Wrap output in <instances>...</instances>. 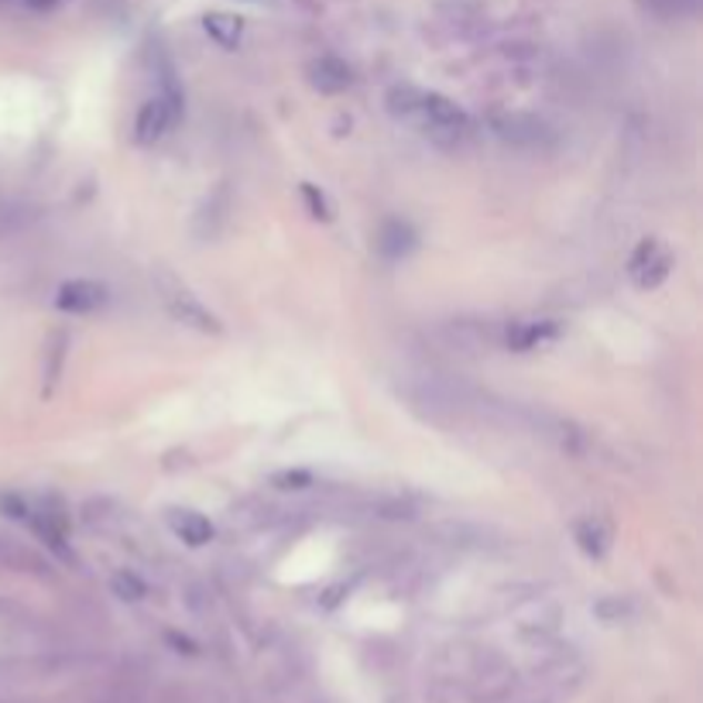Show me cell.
I'll return each mask as SVG.
<instances>
[{"instance_id":"cell-1","label":"cell","mask_w":703,"mask_h":703,"mask_svg":"<svg viewBox=\"0 0 703 703\" xmlns=\"http://www.w3.org/2000/svg\"><path fill=\"white\" fill-rule=\"evenodd\" d=\"M154 285H159V299L169 309L172 320H179V323H185L192 330H200V333H213V337L223 333V323H220L217 312H210L200 302V295H192L179 279L169 275V271H159V275H154Z\"/></svg>"},{"instance_id":"cell-2","label":"cell","mask_w":703,"mask_h":703,"mask_svg":"<svg viewBox=\"0 0 703 703\" xmlns=\"http://www.w3.org/2000/svg\"><path fill=\"white\" fill-rule=\"evenodd\" d=\"M419 131H425L429 138H436L440 144H456L466 131H471V117H466L450 97L443 93H422L419 100V113L412 121Z\"/></svg>"},{"instance_id":"cell-3","label":"cell","mask_w":703,"mask_h":703,"mask_svg":"<svg viewBox=\"0 0 703 703\" xmlns=\"http://www.w3.org/2000/svg\"><path fill=\"white\" fill-rule=\"evenodd\" d=\"M179 117H182L179 97H151V100H144L138 117H134V141L138 144L162 141L175 128Z\"/></svg>"},{"instance_id":"cell-4","label":"cell","mask_w":703,"mask_h":703,"mask_svg":"<svg viewBox=\"0 0 703 703\" xmlns=\"http://www.w3.org/2000/svg\"><path fill=\"white\" fill-rule=\"evenodd\" d=\"M491 131L508 141V144H515V148H535L545 141V124L539 121V117L532 113H519V110H504V113H491Z\"/></svg>"},{"instance_id":"cell-5","label":"cell","mask_w":703,"mask_h":703,"mask_svg":"<svg viewBox=\"0 0 703 703\" xmlns=\"http://www.w3.org/2000/svg\"><path fill=\"white\" fill-rule=\"evenodd\" d=\"M560 333H563V323H556V320H512V323H504L501 340L508 350H515V354H529L535 347L553 343Z\"/></svg>"},{"instance_id":"cell-6","label":"cell","mask_w":703,"mask_h":703,"mask_svg":"<svg viewBox=\"0 0 703 703\" xmlns=\"http://www.w3.org/2000/svg\"><path fill=\"white\" fill-rule=\"evenodd\" d=\"M107 299H110V292H107L103 282H93V279H72V282H62V285H59L56 305H59L62 312H72V317H87V312L103 309Z\"/></svg>"},{"instance_id":"cell-7","label":"cell","mask_w":703,"mask_h":703,"mask_svg":"<svg viewBox=\"0 0 703 703\" xmlns=\"http://www.w3.org/2000/svg\"><path fill=\"white\" fill-rule=\"evenodd\" d=\"M305 76H309V87L320 90L327 97H337V93H347L350 87H354V69H350L343 59L337 56H320L312 59L305 66Z\"/></svg>"},{"instance_id":"cell-8","label":"cell","mask_w":703,"mask_h":703,"mask_svg":"<svg viewBox=\"0 0 703 703\" xmlns=\"http://www.w3.org/2000/svg\"><path fill=\"white\" fill-rule=\"evenodd\" d=\"M573 535H576V545L587 556H594V560H601V556H607V550H611V539H614V529H611V522L604 519V515H587V519H580L576 525H573Z\"/></svg>"},{"instance_id":"cell-9","label":"cell","mask_w":703,"mask_h":703,"mask_svg":"<svg viewBox=\"0 0 703 703\" xmlns=\"http://www.w3.org/2000/svg\"><path fill=\"white\" fill-rule=\"evenodd\" d=\"M169 525H172V532L185 545H207L217 535L213 522L207 515H200V512H192V508H172V512H169Z\"/></svg>"},{"instance_id":"cell-10","label":"cell","mask_w":703,"mask_h":703,"mask_svg":"<svg viewBox=\"0 0 703 703\" xmlns=\"http://www.w3.org/2000/svg\"><path fill=\"white\" fill-rule=\"evenodd\" d=\"M203 31L220 49H238L244 38V18L230 14V11H210V14H203Z\"/></svg>"},{"instance_id":"cell-11","label":"cell","mask_w":703,"mask_h":703,"mask_svg":"<svg viewBox=\"0 0 703 703\" xmlns=\"http://www.w3.org/2000/svg\"><path fill=\"white\" fill-rule=\"evenodd\" d=\"M412 248H415V233H412L409 223H402V220H388V223H381V230H378V251H381L388 261L405 258Z\"/></svg>"},{"instance_id":"cell-12","label":"cell","mask_w":703,"mask_h":703,"mask_svg":"<svg viewBox=\"0 0 703 703\" xmlns=\"http://www.w3.org/2000/svg\"><path fill=\"white\" fill-rule=\"evenodd\" d=\"M639 8L652 14L655 21H683L700 14L703 0H639Z\"/></svg>"},{"instance_id":"cell-13","label":"cell","mask_w":703,"mask_h":703,"mask_svg":"<svg viewBox=\"0 0 703 703\" xmlns=\"http://www.w3.org/2000/svg\"><path fill=\"white\" fill-rule=\"evenodd\" d=\"M670 271H673V254H670L666 248H662L645 268L635 271L632 279H635V285H639L642 292H649V289H659L662 282H666V279H670Z\"/></svg>"},{"instance_id":"cell-14","label":"cell","mask_w":703,"mask_h":703,"mask_svg":"<svg viewBox=\"0 0 703 703\" xmlns=\"http://www.w3.org/2000/svg\"><path fill=\"white\" fill-rule=\"evenodd\" d=\"M419 100H422V90H415V87H392L388 90V110H392L399 121H415V113H419Z\"/></svg>"},{"instance_id":"cell-15","label":"cell","mask_w":703,"mask_h":703,"mask_svg":"<svg viewBox=\"0 0 703 703\" xmlns=\"http://www.w3.org/2000/svg\"><path fill=\"white\" fill-rule=\"evenodd\" d=\"M299 192H302V203H305L309 217H317V220H323V223L333 220V207H330V200L323 197V192H320L317 185H312V182H302Z\"/></svg>"},{"instance_id":"cell-16","label":"cell","mask_w":703,"mask_h":703,"mask_svg":"<svg viewBox=\"0 0 703 703\" xmlns=\"http://www.w3.org/2000/svg\"><path fill=\"white\" fill-rule=\"evenodd\" d=\"M110 587H113V594L121 597V601H141L144 594H148V587L141 583V576H134L131 570H121V573H113V580H110Z\"/></svg>"},{"instance_id":"cell-17","label":"cell","mask_w":703,"mask_h":703,"mask_svg":"<svg viewBox=\"0 0 703 703\" xmlns=\"http://www.w3.org/2000/svg\"><path fill=\"white\" fill-rule=\"evenodd\" d=\"M271 484L282 491H305V488H312V474L309 471H279V474H271Z\"/></svg>"},{"instance_id":"cell-18","label":"cell","mask_w":703,"mask_h":703,"mask_svg":"<svg viewBox=\"0 0 703 703\" xmlns=\"http://www.w3.org/2000/svg\"><path fill=\"white\" fill-rule=\"evenodd\" d=\"M662 251V244L655 241V238H649V241H642L639 248H635V254H632V261H629V275H635L639 268H645L655 254Z\"/></svg>"},{"instance_id":"cell-19","label":"cell","mask_w":703,"mask_h":703,"mask_svg":"<svg viewBox=\"0 0 703 703\" xmlns=\"http://www.w3.org/2000/svg\"><path fill=\"white\" fill-rule=\"evenodd\" d=\"M594 611H597V617H604V621H617V617L629 614V601H621V597H607V601H601Z\"/></svg>"},{"instance_id":"cell-20","label":"cell","mask_w":703,"mask_h":703,"mask_svg":"<svg viewBox=\"0 0 703 703\" xmlns=\"http://www.w3.org/2000/svg\"><path fill=\"white\" fill-rule=\"evenodd\" d=\"M0 512L8 519H28V504L18 494H0Z\"/></svg>"},{"instance_id":"cell-21","label":"cell","mask_w":703,"mask_h":703,"mask_svg":"<svg viewBox=\"0 0 703 703\" xmlns=\"http://www.w3.org/2000/svg\"><path fill=\"white\" fill-rule=\"evenodd\" d=\"M56 4H62V0H28V8H34V11H49Z\"/></svg>"}]
</instances>
